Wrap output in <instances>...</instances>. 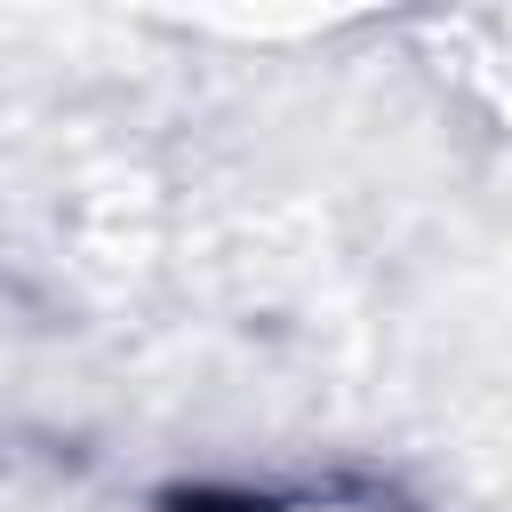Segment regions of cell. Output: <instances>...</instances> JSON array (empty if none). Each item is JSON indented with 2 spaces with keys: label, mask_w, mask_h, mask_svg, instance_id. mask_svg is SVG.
Listing matches in <instances>:
<instances>
[{
  "label": "cell",
  "mask_w": 512,
  "mask_h": 512,
  "mask_svg": "<svg viewBox=\"0 0 512 512\" xmlns=\"http://www.w3.org/2000/svg\"><path fill=\"white\" fill-rule=\"evenodd\" d=\"M168 512H392L360 488H200L176 496Z\"/></svg>",
  "instance_id": "obj_1"
}]
</instances>
